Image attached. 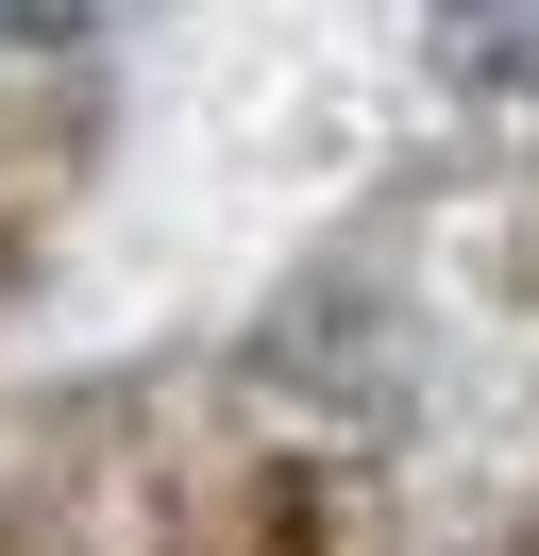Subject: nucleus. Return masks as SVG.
<instances>
[{
  "label": "nucleus",
  "mask_w": 539,
  "mask_h": 556,
  "mask_svg": "<svg viewBox=\"0 0 539 556\" xmlns=\"http://www.w3.org/2000/svg\"><path fill=\"white\" fill-rule=\"evenodd\" d=\"M51 17H67V0H0V35H51Z\"/></svg>",
  "instance_id": "obj_1"
}]
</instances>
